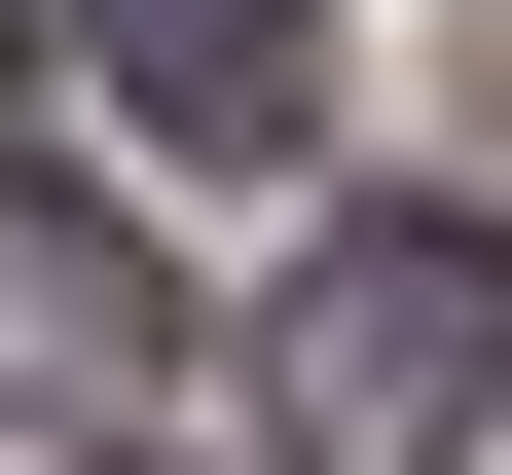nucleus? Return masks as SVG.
Listing matches in <instances>:
<instances>
[{"mask_svg":"<svg viewBox=\"0 0 512 475\" xmlns=\"http://www.w3.org/2000/svg\"><path fill=\"white\" fill-rule=\"evenodd\" d=\"M0 366L37 402H147V256H110L74 183H0Z\"/></svg>","mask_w":512,"mask_h":475,"instance_id":"obj_3","label":"nucleus"},{"mask_svg":"<svg viewBox=\"0 0 512 475\" xmlns=\"http://www.w3.org/2000/svg\"><path fill=\"white\" fill-rule=\"evenodd\" d=\"M256 402H293V475H476V402H512V220H330L293 329H256Z\"/></svg>","mask_w":512,"mask_h":475,"instance_id":"obj_1","label":"nucleus"},{"mask_svg":"<svg viewBox=\"0 0 512 475\" xmlns=\"http://www.w3.org/2000/svg\"><path fill=\"white\" fill-rule=\"evenodd\" d=\"M0 37H37V0H0Z\"/></svg>","mask_w":512,"mask_h":475,"instance_id":"obj_4","label":"nucleus"},{"mask_svg":"<svg viewBox=\"0 0 512 475\" xmlns=\"http://www.w3.org/2000/svg\"><path fill=\"white\" fill-rule=\"evenodd\" d=\"M74 110H147L183 183H256L293 147V0H74Z\"/></svg>","mask_w":512,"mask_h":475,"instance_id":"obj_2","label":"nucleus"}]
</instances>
